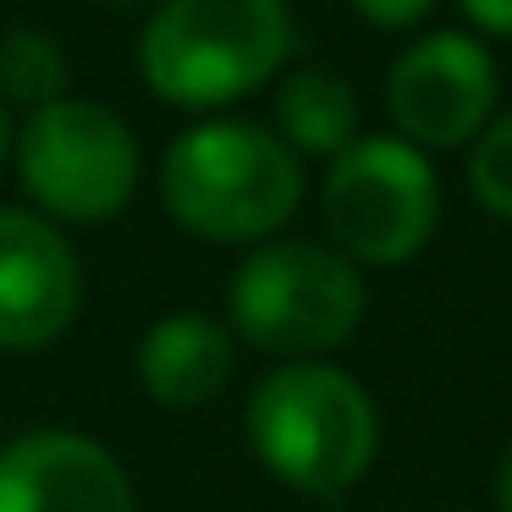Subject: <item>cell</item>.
Segmentation results:
<instances>
[{"instance_id":"obj_1","label":"cell","mask_w":512,"mask_h":512,"mask_svg":"<svg viewBox=\"0 0 512 512\" xmlns=\"http://www.w3.org/2000/svg\"><path fill=\"white\" fill-rule=\"evenodd\" d=\"M248 446L303 496H342L380 452L375 397L331 364H276L248 391Z\"/></svg>"},{"instance_id":"obj_2","label":"cell","mask_w":512,"mask_h":512,"mask_svg":"<svg viewBox=\"0 0 512 512\" xmlns=\"http://www.w3.org/2000/svg\"><path fill=\"white\" fill-rule=\"evenodd\" d=\"M303 199V166L254 122H199L160 160V204L204 243H259Z\"/></svg>"},{"instance_id":"obj_3","label":"cell","mask_w":512,"mask_h":512,"mask_svg":"<svg viewBox=\"0 0 512 512\" xmlns=\"http://www.w3.org/2000/svg\"><path fill=\"white\" fill-rule=\"evenodd\" d=\"M287 50V0H160L138 39V67L166 105L215 111L276 78Z\"/></svg>"},{"instance_id":"obj_4","label":"cell","mask_w":512,"mask_h":512,"mask_svg":"<svg viewBox=\"0 0 512 512\" xmlns=\"http://www.w3.org/2000/svg\"><path fill=\"white\" fill-rule=\"evenodd\" d=\"M364 276L325 243H265L237 265L226 314L243 342L287 364L342 347L364 320Z\"/></svg>"},{"instance_id":"obj_5","label":"cell","mask_w":512,"mask_h":512,"mask_svg":"<svg viewBox=\"0 0 512 512\" xmlns=\"http://www.w3.org/2000/svg\"><path fill=\"white\" fill-rule=\"evenodd\" d=\"M17 177L56 221H111L138 188V138L100 100H50L17 127Z\"/></svg>"},{"instance_id":"obj_6","label":"cell","mask_w":512,"mask_h":512,"mask_svg":"<svg viewBox=\"0 0 512 512\" xmlns=\"http://www.w3.org/2000/svg\"><path fill=\"white\" fill-rule=\"evenodd\" d=\"M320 215L336 254L353 265H402L435 237L441 188L424 149L402 138H353L331 160Z\"/></svg>"},{"instance_id":"obj_7","label":"cell","mask_w":512,"mask_h":512,"mask_svg":"<svg viewBox=\"0 0 512 512\" xmlns=\"http://www.w3.org/2000/svg\"><path fill=\"white\" fill-rule=\"evenodd\" d=\"M386 111L402 144L457 149L496 111V61L474 34H424L386 72Z\"/></svg>"},{"instance_id":"obj_8","label":"cell","mask_w":512,"mask_h":512,"mask_svg":"<svg viewBox=\"0 0 512 512\" xmlns=\"http://www.w3.org/2000/svg\"><path fill=\"white\" fill-rule=\"evenodd\" d=\"M83 303L72 243L34 210H0V347L39 353L61 342Z\"/></svg>"},{"instance_id":"obj_9","label":"cell","mask_w":512,"mask_h":512,"mask_svg":"<svg viewBox=\"0 0 512 512\" xmlns=\"http://www.w3.org/2000/svg\"><path fill=\"white\" fill-rule=\"evenodd\" d=\"M0 512H133V485L100 441L34 430L0 446Z\"/></svg>"},{"instance_id":"obj_10","label":"cell","mask_w":512,"mask_h":512,"mask_svg":"<svg viewBox=\"0 0 512 512\" xmlns=\"http://www.w3.org/2000/svg\"><path fill=\"white\" fill-rule=\"evenodd\" d=\"M232 331L215 314L177 309L160 314L138 342V380L160 408H204L210 397H221V386L232 380Z\"/></svg>"},{"instance_id":"obj_11","label":"cell","mask_w":512,"mask_h":512,"mask_svg":"<svg viewBox=\"0 0 512 512\" xmlns=\"http://www.w3.org/2000/svg\"><path fill=\"white\" fill-rule=\"evenodd\" d=\"M281 144L292 155H342L358 133V94L331 67H303L276 94Z\"/></svg>"},{"instance_id":"obj_12","label":"cell","mask_w":512,"mask_h":512,"mask_svg":"<svg viewBox=\"0 0 512 512\" xmlns=\"http://www.w3.org/2000/svg\"><path fill=\"white\" fill-rule=\"evenodd\" d=\"M67 89V50L45 28H12L0 39V100L6 105H39L61 100Z\"/></svg>"},{"instance_id":"obj_13","label":"cell","mask_w":512,"mask_h":512,"mask_svg":"<svg viewBox=\"0 0 512 512\" xmlns=\"http://www.w3.org/2000/svg\"><path fill=\"white\" fill-rule=\"evenodd\" d=\"M468 188L490 215L512 221V111L485 122V133L468 149Z\"/></svg>"},{"instance_id":"obj_14","label":"cell","mask_w":512,"mask_h":512,"mask_svg":"<svg viewBox=\"0 0 512 512\" xmlns=\"http://www.w3.org/2000/svg\"><path fill=\"white\" fill-rule=\"evenodd\" d=\"M347 6L375 28H419L435 12V0H347Z\"/></svg>"},{"instance_id":"obj_15","label":"cell","mask_w":512,"mask_h":512,"mask_svg":"<svg viewBox=\"0 0 512 512\" xmlns=\"http://www.w3.org/2000/svg\"><path fill=\"white\" fill-rule=\"evenodd\" d=\"M468 23H479L485 34H501L512 39V0H463Z\"/></svg>"},{"instance_id":"obj_16","label":"cell","mask_w":512,"mask_h":512,"mask_svg":"<svg viewBox=\"0 0 512 512\" xmlns=\"http://www.w3.org/2000/svg\"><path fill=\"white\" fill-rule=\"evenodd\" d=\"M496 512H512V452L501 457V474H496Z\"/></svg>"},{"instance_id":"obj_17","label":"cell","mask_w":512,"mask_h":512,"mask_svg":"<svg viewBox=\"0 0 512 512\" xmlns=\"http://www.w3.org/2000/svg\"><path fill=\"white\" fill-rule=\"evenodd\" d=\"M12 144H17V127H12V111H6V100H0V160L12 155Z\"/></svg>"}]
</instances>
